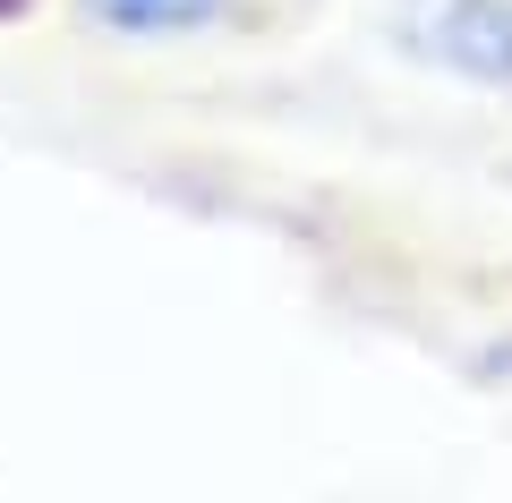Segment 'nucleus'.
Segmentation results:
<instances>
[{
  "label": "nucleus",
  "mask_w": 512,
  "mask_h": 503,
  "mask_svg": "<svg viewBox=\"0 0 512 503\" xmlns=\"http://www.w3.org/2000/svg\"><path fill=\"white\" fill-rule=\"evenodd\" d=\"M256 0H69V18L103 43H197L239 26Z\"/></svg>",
  "instance_id": "f03ea898"
},
{
  "label": "nucleus",
  "mask_w": 512,
  "mask_h": 503,
  "mask_svg": "<svg viewBox=\"0 0 512 503\" xmlns=\"http://www.w3.org/2000/svg\"><path fill=\"white\" fill-rule=\"evenodd\" d=\"M384 26L419 69L512 103V0H384Z\"/></svg>",
  "instance_id": "f257e3e1"
},
{
  "label": "nucleus",
  "mask_w": 512,
  "mask_h": 503,
  "mask_svg": "<svg viewBox=\"0 0 512 503\" xmlns=\"http://www.w3.org/2000/svg\"><path fill=\"white\" fill-rule=\"evenodd\" d=\"M35 9H43V0H0V26H26Z\"/></svg>",
  "instance_id": "7ed1b4c3"
}]
</instances>
